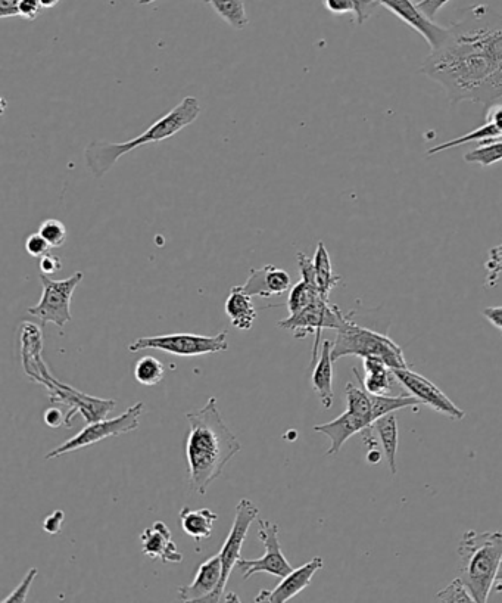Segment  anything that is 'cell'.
<instances>
[{"mask_svg": "<svg viewBox=\"0 0 502 603\" xmlns=\"http://www.w3.org/2000/svg\"><path fill=\"white\" fill-rule=\"evenodd\" d=\"M186 419L189 421L186 441L189 483L193 491L205 496L242 446L224 422L215 397L208 399L202 409L186 413Z\"/></svg>", "mask_w": 502, "mask_h": 603, "instance_id": "obj_1", "label": "cell"}, {"mask_svg": "<svg viewBox=\"0 0 502 603\" xmlns=\"http://www.w3.org/2000/svg\"><path fill=\"white\" fill-rule=\"evenodd\" d=\"M201 114V104L195 96H187L170 113L162 115L142 135L136 136L132 141L111 144V142L95 141L84 149V161L87 169L96 179L104 177L123 155L129 154L139 146L157 144V142L170 139L180 130L195 123Z\"/></svg>", "mask_w": 502, "mask_h": 603, "instance_id": "obj_2", "label": "cell"}, {"mask_svg": "<svg viewBox=\"0 0 502 603\" xmlns=\"http://www.w3.org/2000/svg\"><path fill=\"white\" fill-rule=\"evenodd\" d=\"M457 552L461 580L476 602L488 601L502 561V531H466Z\"/></svg>", "mask_w": 502, "mask_h": 603, "instance_id": "obj_3", "label": "cell"}, {"mask_svg": "<svg viewBox=\"0 0 502 603\" xmlns=\"http://www.w3.org/2000/svg\"><path fill=\"white\" fill-rule=\"evenodd\" d=\"M349 313L344 325L336 331V340L332 345L333 362L346 356L374 357L385 362L392 371L408 368L404 350L392 338L382 332L371 331L358 325Z\"/></svg>", "mask_w": 502, "mask_h": 603, "instance_id": "obj_4", "label": "cell"}, {"mask_svg": "<svg viewBox=\"0 0 502 603\" xmlns=\"http://www.w3.org/2000/svg\"><path fill=\"white\" fill-rule=\"evenodd\" d=\"M36 381L48 388L51 403H61L70 407V412L65 415V427L68 428L71 427V421H73L76 413H81L84 419H86L87 424H93V422L105 419V416L117 406L115 400H104L98 399V397L87 396V394L80 393V391L70 387V385L56 381L49 374L45 362L40 365Z\"/></svg>", "mask_w": 502, "mask_h": 603, "instance_id": "obj_5", "label": "cell"}, {"mask_svg": "<svg viewBox=\"0 0 502 603\" xmlns=\"http://www.w3.org/2000/svg\"><path fill=\"white\" fill-rule=\"evenodd\" d=\"M346 317L345 313L335 304H330L329 300L320 297L317 298L310 306L305 307L296 315H289L288 319L280 320L277 325L279 328L292 331L293 337L296 340H304L308 335H316V343L313 348V362L311 365H316L318 357V345H320L321 332L324 329H335L338 331L344 325Z\"/></svg>", "mask_w": 502, "mask_h": 603, "instance_id": "obj_6", "label": "cell"}, {"mask_svg": "<svg viewBox=\"0 0 502 603\" xmlns=\"http://www.w3.org/2000/svg\"><path fill=\"white\" fill-rule=\"evenodd\" d=\"M145 410V403L139 402L129 407L126 412L121 413L117 418L102 419V421L87 424L79 434L65 441L61 446L53 449L45 456L46 460L59 458L67 453L77 452V450L86 449L92 444L99 443L109 437H118V435L129 434L139 428V419Z\"/></svg>", "mask_w": 502, "mask_h": 603, "instance_id": "obj_7", "label": "cell"}, {"mask_svg": "<svg viewBox=\"0 0 502 603\" xmlns=\"http://www.w3.org/2000/svg\"><path fill=\"white\" fill-rule=\"evenodd\" d=\"M84 275L76 272L70 278L62 281H53L48 275H40L43 285V294L36 306L30 307L28 313L39 319L43 325L53 323L59 329L64 328L71 319V298L74 291L83 281Z\"/></svg>", "mask_w": 502, "mask_h": 603, "instance_id": "obj_8", "label": "cell"}, {"mask_svg": "<svg viewBox=\"0 0 502 603\" xmlns=\"http://www.w3.org/2000/svg\"><path fill=\"white\" fill-rule=\"evenodd\" d=\"M227 335H229L227 331L214 335V337L193 334L158 335V337L139 338L130 344L129 350L137 353V351L154 348V350L165 351L174 356H204V354L229 350Z\"/></svg>", "mask_w": 502, "mask_h": 603, "instance_id": "obj_9", "label": "cell"}, {"mask_svg": "<svg viewBox=\"0 0 502 603\" xmlns=\"http://www.w3.org/2000/svg\"><path fill=\"white\" fill-rule=\"evenodd\" d=\"M258 515H260V508L255 506L251 500L242 499L236 506V517L233 521L232 530H230L226 542L218 553L221 558L223 575H221L220 587L212 596L211 602H221V599H223L224 590H226L227 581L232 575L233 568L238 567L239 559L242 558L240 552H242L243 542L248 536L249 527H251L252 522L257 521Z\"/></svg>", "mask_w": 502, "mask_h": 603, "instance_id": "obj_10", "label": "cell"}, {"mask_svg": "<svg viewBox=\"0 0 502 603\" xmlns=\"http://www.w3.org/2000/svg\"><path fill=\"white\" fill-rule=\"evenodd\" d=\"M258 537L264 543L265 553L260 559H239L238 568L243 580H249L254 574L267 573L276 577H286L293 567L286 559L279 542V525L265 519H257Z\"/></svg>", "mask_w": 502, "mask_h": 603, "instance_id": "obj_11", "label": "cell"}, {"mask_svg": "<svg viewBox=\"0 0 502 603\" xmlns=\"http://www.w3.org/2000/svg\"><path fill=\"white\" fill-rule=\"evenodd\" d=\"M395 379L411 394L416 397L420 404L430 407L436 413L448 416L454 421L466 418V412L457 406L441 388L436 387L432 381L423 375L411 371L410 368L395 369Z\"/></svg>", "mask_w": 502, "mask_h": 603, "instance_id": "obj_12", "label": "cell"}, {"mask_svg": "<svg viewBox=\"0 0 502 603\" xmlns=\"http://www.w3.org/2000/svg\"><path fill=\"white\" fill-rule=\"evenodd\" d=\"M377 2L383 8L391 11L399 20L404 21L411 29L422 34L432 51L438 49L448 39L450 29L439 26L432 18L427 17L414 0H377Z\"/></svg>", "mask_w": 502, "mask_h": 603, "instance_id": "obj_13", "label": "cell"}, {"mask_svg": "<svg viewBox=\"0 0 502 603\" xmlns=\"http://www.w3.org/2000/svg\"><path fill=\"white\" fill-rule=\"evenodd\" d=\"M324 567L323 558L316 556L302 567L292 570L291 573L283 577L282 583L277 584L274 590H261L258 593L255 602H273L283 603L289 602L291 599L298 596L302 590L307 589L313 581L314 575Z\"/></svg>", "mask_w": 502, "mask_h": 603, "instance_id": "obj_14", "label": "cell"}, {"mask_svg": "<svg viewBox=\"0 0 502 603\" xmlns=\"http://www.w3.org/2000/svg\"><path fill=\"white\" fill-rule=\"evenodd\" d=\"M223 567H221L220 555L201 564L192 583L179 589V598L183 602H211L212 596L220 587Z\"/></svg>", "mask_w": 502, "mask_h": 603, "instance_id": "obj_15", "label": "cell"}, {"mask_svg": "<svg viewBox=\"0 0 502 603\" xmlns=\"http://www.w3.org/2000/svg\"><path fill=\"white\" fill-rule=\"evenodd\" d=\"M143 555L149 559H159L162 564H180L183 561L182 552L177 549L170 528L165 522H154L140 536Z\"/></svg>", "mask_w": 502, "mask_h": 603, "instance_id": "obj_16", "label": "cell"}, {"mask_svg": "<svg viewBox=\"0 0 502 603\" xmlns=\"http://www.w3.org/2000/svg\"><path fill=\"white\" fill-rule=\"evenodd\" d=\"M242 287L251 297L270 298L288 292L292 281L286 270L267 264L261 269H251L248 281Z\"/></svg>", "mask_w": 502, "mask_h": 603, "instance_id": "obj_17", "label": "cell"}, {"mask_svg": "<svg viewBox=\"0 0 502 603\" xmlns=\"http://www.w3.org/2000/svg\"><path fill=\"white\" fill-rule=\"evenodd\" d=\"M501 138L502 104L494 102V104L489 105L488 111H486V120L483 126L473 130V132L467 133V135L460 136V138L452 139V141L445 142V144L433 146V148L427 151V155L433 157V155L448 151V149L455 148V146L470 144V142L486 144V142L498 141Z\"/></svg>", "mask_w": 502, "mask_h": 603, "instance_id": "obj_18", "label": "cell"}, {"mask_svg": "<svg viewBox=\"0 0 502 603\" xmlns=\"http://www.w3.org/2000/svg\"><path fill=\"white\" fill-rule=\"evenodd\" d=\"M371 427V424L363 416L355 415V413L348 412L342 413L338 418L333 421L327 422V424L317 425L314 427V431L321 432V434L329 437L330 449L327 450V455H338L341 452L342 446L354 437L355 434H361L364 430Z\"/></svg>", "mask_w": 502, "mask_h": 603, "instance_id": "obj_19", "label": "cell"}, {"mask_svg": "<svg viewBox=\"0 0 502 603\" xmlns=\"http://www.w3.org/2000/svg\"><path fill=\"white\" fill-rule=\"evenodd\" d=\"M332 345L329 340H324L321 345L320 359H317L314 365L313 376H311V385L317 396L320 397V402L324 409H330L333 406V357Z\"/></svg>", "mask_w": 502, "mask_h": 603, "instance_id": "obj_20", "label": "cell"}, {"mask_svg": "<svg viewBox=\"0 0 502 603\" xmlns=\"http://www.w3.org/2000/svg\"><path fill=\"white\" fill-rule=\"evenodd\" d=\"M226 315L239 331H249L257 319V310L252 303L251 295L246 294L242 285L233 287L226 300Z\"/></svg>", "mask_w": 502, "mask_h": 603, "instance_id": "obj_21", "label": "cell"}, {"mask_svg": "<svg viewBox=\"0 0 502 603\" xmlns=\"http://www.w3.org/2000/svg\"><path fill=\"white\" fill-rule=\"evenodd\" d=\"M364 376L361 378V385L367 393L373 396H385L391 394L392 384H394V371L374 357L363 359Z\"/></svg>", "mask_w": 502, "mask_h": 603, "instance_id": "obj_22", "label": "cell"}, {"mask_svg": "<svg viewBox=\"0 0 502 603\" xmlns=\"http://www.w3.org/2000/svg\"><path fill=\"white\" fill-rule=\"evenodd\" d=\"M179 517L186 536L196 542L210 539L214 533V522L218 519V515L210 509H190L189 506H183Z\"/></svg>", "mask_w": 502, "mask_h": 603, "instance_id": "obj_23", "label": "cell"}, {"mask_svg": "<svg viewBox=\"0 0 502 603\" xmlns=\"http://www.w3.org/2000/svg\"><path fill=\"white\" fill-rule=\"evenodd\" d=\"M371 428L376 432L380 443H382L383 455H385L386 462H388L389 469H391V474H397V453L399 443L397 415H395V413H389V415L382 416V418L377 419V421L371 425Z\"/></svg>", "mask_w": 502, "mask_h": 603, "instance_id": "obj_24", "label": "cell"}, {"mask_svg": "<svg viewBox=\"0 0 502 603\" xmlns=\"http://www.w3.org/2000/svg\"><path fill=\"white\" fill-rule=\"evenodd\" d=\"M323 3L332 14H351L357 26L366 23L380 6L377 0H323Z\"/></svg>", "mask_w": 502, "mask_h": 603, "instance_id": "obj_25", "label": "cell"}, {"mask_svg": "<svg viewBox=\"0 0 502 603\" xmlns=\"http://www.w3.org/2000/svg\"><path fill=\"white\" fill-rule=\"evenodd\" d=\"M314 269H316L318 289L326 300H329L330 292L341 282V276L335 275L324 242H318L316 254H314Z\"/></svg>", "mask_w": 502, "mask_h": 603, "instance_id": "obj_26", "label": "cell"}, {"mask_svg": "<svg viewBox=\"0 0 502 603\" xmlns=\"http://www.w3.org/2000/svg\"><path fill=\"white\" fill-rule=\"evenodd\" d=\"M371 404H373V419L374 422L382 416L389 415V413L398 412L402 409H413L417 412L420 407L419 400L411 394H399V396H391V394H385V396H373L371 394Z\"/></svg>", "mask_w": 502, "mask_h": 603, "instance_id": "obj_27", "label": "cell"}, {"mask_svg": "<svg viewBox=\"0 0 502 603\" xmlns=\"http://www.w3.org/2000/svg\"><path fill=\"white\" fill-rule=\"evenodd\" d=\"M220 18H223L233 29L242 30L249 24L243 0H204Z\"/></svg>", "mask_w": 502, "mask_h": 603, "instance_id": "obj_28", "label": "cell"}, {"mask_svg": "<svg viewBox=\"0 0 502 603\" xmlns=\"http://www.w3.org/2000/svg\"><path fill=\"white\" fill-rule=\"evenodd\" d=\"M320 297H323V295H321L320 289H318L316 284H310L305 279H301L298 284L293 285L291 292H289V315H296V313L301 312V310L310 306L311 303H314Z\"/></svg>", "mask_w": 502, "mask_h": 603, "instance_id": "obj_29", "label": "cell"}, {"mask_svg": "<svg viewBox=\"0 0 502 603\" xmlns=\"http://www.w3.org/2000/svg\"><path fill=\"white\" fill-rule=\"evenodd\" d=\"M346 410L355 413V415L363 416L371 425L374 424L371 394L367 393L363 387L352 384V382L346 384Z\"/></svg>", "mask_w": 502, "mask_h": 603, "instance_id": "obj_30", "label": "cell"}, {"mask_svg": "<svg viewBox=\"0 0 502 603\" xmlns=\"http://www.w3.org/2000/svg\"><path fill=\"white\" fill-rule=\"evenodd\" d=\"M165 368L157 357L145 356L134 366V378L145 387H154L164 378Z\"/></svg>", "mask_w": 502, "mask_h": 603, "instance_id": "obj_31", "label": "cell"}, {"mask_svg": "<svg viewBox=\"0 0 502 603\" xmlns=\"http://www.w3.org/2000/svg\"><path fill=\"white\" fill-rule=\"evenodd\" d=\"M464 161L467 163L480 164L482 167H491L502 161V141L486 142L480 144L477 148L464 154Z\"/></svg>", "mask_w": 502, "mask_h": 603, "instance_id": "obj_32", "label": "cell"}, {"mask_svg": "<svg viewBox=\"0 0 502 603\" xmlns=\"http://www.w3.org/2000/svg\"><path fill=\"white\" fill-rule=\"evenodd\" d=\"M436 599L442 602H476L461 577L454 578V581H451L444 590L436 595Z\"/></svg>", "mask_w": 502, "mask_h": 603, "instance_id": "obj_33", "label": "cell"}, {"mask_svg": "<svg viewBox=\"0 0 502 603\" xmlns=\"http://www.w3.org/2000/svg\"><path fill=\"white\" fill-rule=\"evenodd\" d=\"M40 235L48 241L51 248H59L67 241V228L61 220L48 219L40 225Z\"/></svg>", "mask_w": 502, "mask_h": 603, "instance_id": "obj_34", "label": "cell"}, {"mask_svg": "<svg viewBox=\"0 0 502 603\" xmlns=\"http://www.w3.org/2000/svg\"><path fill=\"white\" fill-rule=\"evenodd\" d=\"M486 288L497 287L498 281L502 276V242L498 247L491 248L489 250L488 260L485 263Z\"/></svg>", "mask_w": 502, "mask_h": 603, "instance_id": "obj_35", "label": "cell"}, {"mask_svg": "<svg viewBox=\"0 0 502 603\" xmlns=\"http://www.w3.org/2000/svg\"><path fill=\"white\" fill-rule=\"evenodd\" d=\"M37 573H39V571H37V568H31V570L28 571L26 577L23 578V581L18 584L17 589H15L14 592H12L11 595L8 596V598L3 599L2 603L26 602L28 592H30L31 584H33L34 578L37 577Z\"/></svg>", "mask_w": 502, "mask_h": 603, "instance_id": "obj_36", "label": "cell"}, {"mask_svg": "<svg viewBox=\"0 0 502 603\" xmlns=\"http://www.w3.org/2000/svg\"><path fill=\"white\" fill-rule=\"evenodd\" d=\"M26 251L31 257L42 259L43 256H46L51 251V245L48 244V241L39 232L31 233L26 239Z\"/></svg>", "mask_w": 502, "mask_h": 603, "instance_id": "obj_37", "label": "cell"}, {"mask_svg": "<svg viewBox=\"0 0 502 603\" xmlns=\"http://www.w3.org/2000/svg\"><path fill=\"white\" fill-rule=\"evenodd\" d=\"M64 521H65L64 511H55V512H53L52 515H49V517H46L45 521H43V530H45L46 533L52 534V536H55V534L61 533L62 524H64Z\"/></svg>", "mask_w": 502, "mask_h": 603, "instance_id": "obj_38", "label": "cell"}, {"mask_svg": "<svg viewBox=\"0 0 502 603\" xmlns=\"http://www.w3.org/2000/svg\"><path fill=\"white\" fill-rule=\"evenodd\" d=\"M43 6L40 0H21L20 17L26 18L28 21H34L39 17Z\"/></svg>", "mask_w": 502, "mask_h": 603, "instance_id": "obj_39", "label": "cell"}, {"mask_svg": "<svg viewBox=\"0 0 502 603\" xmlns=\"http://www.w3.org/2000/svg\"><path fill=\"white\" fill-rule=\"evenodd\" d=\"M39 266L40 272H42L43 275L51 276L55 275V273H58L59 270L62 269V261L58 256H53V254L49 253L40 259Z\"/></svg>", "mask_w": 502, "mask_h": 603, "instance_id": "obj_40", "label": "cell"}, {"mask_svg": "<svg viewBox=\"0 0 502 603\" xmlns=\"http://www.w3.org/2000/svg\"><path fill=\"white\" fill-rule=\"evenodd\" d=\"M450 2L451 0H420L417 5H419V8L422 9V11L424 12V14L427 15V17H430L433 20V18L438 15V12L441 11V9L444 8V6Z\"/></svg>", "mask_w": 502, "mask_h": 603, "instance_id": "obj_41", "label": "cell"}, {"mask_svg": "<svg viewBox=\"0 0 502 603\" xmlns=\"http://www.w3.org/2000/svg\"><path fill=\"white\" fill-rule=\"evenodd\" d=\"M21 0H0V17H20Z\"/></svg>", "mask_w": 502, "mask_h": 603, "instance_id": "obj_42", "label": "cell"}, {"mask_svg": "<svg viewBox=\"0 0 502 603\" xmlns=\"http://www.w3.org/2000/svg\"><path fill=\"white\" fill-rule=\"evenodd\" d=\"M482 313L492 326L502 332V306L486 307Z\"/></svg>", "mask_w": 502, "mask_h": 603, "instance_id": "obj_43", "label": "cell"}, {"mask_svg": "<svg viewBox=\"0 0 502 603\" xmlns=\"http://www.w3.org/2000/svg\"><path fill=\"white\" fill-rule=\"evenodd\" d=\"M43 419H45V424L51 428L61 427L62 422L65 424L64 413H62L61 410L56 409V407H51V409L46 410Z\"/></svg>", "mask_w": 502, "mask_h": 603, "instance_id": "obj_44", "label": "cell"}, {"mask_svg": "<svg viewBox=\"0 0 502 603\" xmlns=\"http://www.w3.org/2000/svg\"><path fill=\"white\" fill-rule=\"evenodd\" d=\"M380 460H382V452L377 449H370L369 453H367V462L370 465H377V463H380Z\"/></svg>", "mask_w": 502, "mask_h": 603, "instance_id": "obj_45", "label": "cell"}, {"mask_svg": "<svg viewBox=\"0 0 502 603\" xmlns=\"http://www.w3.org/2000/svg\"><path fill=\"white\" fill-rule=\"evenodd\" d=\"M494 589L497 590L498 593L502 592V561L500 568H498L497 578H495Z\"/></svg>", "mask_w": 502, "mask_h": 603, "instance_id": "obj_46", "label": "cell"}, {"mask_svg": "<svg viewBox=\"0 0 502 603\" xmlns=\"http://www.w3.org/2000/svg\"><path fill=\"white\" fill-rule=\"evenodd\" d=\"M59 2H61V0H40L43 8H53V6L58 5Z\"/></svg>", "mask_w": 502, "mask_h": 603, "instance_id": "obj_47", "label": "cell"}, {"mask_svg": "<svg viewBox=\"0 0 502 603\" xmlns=\"http://www.w3.org/2000/svg\"><path fill=\"white\" fill-rule=\"evenodd\" d=\"M157 2V0H137L139 5H151V3Z\"/></svg>", "mask_w": 502, "mask_h": 603, "instance_id": "obj_48", "label": "cell"}]
</instances>
